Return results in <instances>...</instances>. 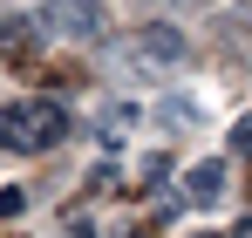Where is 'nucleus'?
I'll list each match as a JSON object with an SVG mask.
<instances>
[{
    "instance_id": "7ed1b4c3",
    "label": "nucleus",
    "mask_w": 252,
    "mask_h": 238,
    "mask_svg": "<svg viewBox=\"0 0 252 238\" xmlns=\"http://www.w3.org/2000/svg\"><path fill=\"white\" fill-rule=\"evenodd\" d=\"M184 204H218L225 198V157H205V163H191L184 170V191H177Z\"/></svg>"
},
{
    "instance_id": "1a4fd4ad",
    "label": "nucleus",
    "mask_w": 252,
    "mask_h": 238,
    "mask_svg": "<svg viewBox=\"0 0 252 238\" xmlns=\"http://www.w3.org/2000/svg\"><path fill=\"white\" fill-rule=\"evenodd\" d=\"M191 238H225V232H191Z\"/></svg>"
},
{
    "instance_id": "6e6552de",
    "label": "nucleus",
    "mask_w": 252,
    "mask_h": 238,
    "mask_svg": "<svg viewBox=\"0 0 252 238\" xmlns=\"http://www.w3.org/2000/svg\"><path fill=\"white\" fill-rule=\"evenodd\" d=\"M232 238H252V218H246V225H239V232H232Z\"/></svg>"
},
{
    "instance_id": "0eeeda50",
    "label": "nucleus",
    "mask_w": 252,
    "mask_h": 238,
    "mask_svg": "<svg viewBox=\"0 0 252 238\" xmlns=\"http://www.w3.org/2000/svg\"><path fill=\"white\" fill-rule=\"evenodd\" d=\"M21 211H28V191H14V184H7V191H0V218H21Z\"/></svg>"
},
{
    "instance_id": "9b49d317",
    "label": "nucleus",
    "mask_w": 252,
    "mask_h": 238,
    "mask_svg": "<svg viewBox=\"0 0 252 238\" xmlns=\"http://www.w3.org/2000/svg\"><path fill=\"white\" fill-rule=\"evenodd\" d=\"M123 238H143V232H123Z\"/></svg>"
},
{
    "instance_id": "423d86ee",
    "label": "nucleus",
    "mask_w": 252,
    "mask_h": 238,
    "mask_svg": "<svg viewBox=\"0 0 252 238\" xmlns=\"http://www.w3.org/2000/svg\"><path fill=\"white\" fill-rule=\"evenodd\" d=\"M232 157H252V116L232 122Z\"/></svg>"
},
{
    "instance_id": "39448f33",
    "label": "nucleus",
    "mask_w": 252,
    "mask_h": 238,
    "mask_svg": "<svg viewBox=\"0 0 252 238\" xmlns=\"http://www.w3.org/2000/svg\"><path fill=\"white\" fill-rule=\"evenodd\" d=\"M157 116H164V122H198V116H205V109H198V102H164Z\"/></svg>"
},
{
    "instance_id": "20e7f679",
    "label": "nucleus",
    "mask_w": 252,
    "mask_h": 238,
    "mask_svg": "<svg viewBox=\"0 0 252 238\" xmlns=\"http://www.w3.org/2000/svg\"><path fill=\"white\" fill-rule=\"evenodd\" d=\"M55 21H62L68 34H95V28H102V7H95V0H55Z\"/></svg>"
},
{
    "instance_id": "9d476101",
    "label": "nucleus",
    "mask_w": 252,
    "mask_h": 238,
    "mask_svg": "<svg viewBox=\"0 0 252 238\" xmlns=\"http://www.w3.org/2000/svg\"><path fill=\"white\" fill-rule=\"evenodd\" d=\"M68 238H95V232H68Z\"/></svg>"
},
{
    "instance_id": "f257e3e1",
    "label": "nucleus",
    "mask_w": 252,
    "mask_h": 238,
    "mask_svg": "<svg viewBox=\"0 0 252 238\" xmlns=\"http://www.w3.org/2000/svg\"><path fill=\"white\" fill-rule=\"evenodd\" d=\"M68 136V109L55 95H14L0 102V150L7 157H48Z\"/></svg>"
},
{
    "instance_id": "f03ea898",
    "label": "nucleus",
    "mask_w": 252,
    "mask_h": 238,
    "mask_svg": "<svg viewBox=\"0 0 252 238\" xmlns=\"http://www.w3.org/2000/svg\"><path fill=\"white\" fill-rule=\"evenodd\" d=\"M129 55H136V61H157V68H177V61L191 55V41H184V28H170V21H150V28H136Z\"/></svg>"
}]
</instances>
